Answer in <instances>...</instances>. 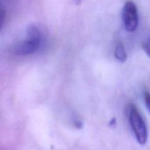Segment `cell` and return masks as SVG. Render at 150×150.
<instances>
[{"instance_id": "cell-4", "label": "cell", "mask_w": 150, "mask_h": 150, "mask_svg": "<svg viewBox=\"0 0 150 150\" xmlns=\"http://www.w3.org/2000/svg\"><path fill=\"white\" fill-rule=\"evenodd\" d=\"M114 55L117 59H118L121 62H124L127 59V54H126L124 45L121 41H118L116 43Z\"/></svg>"}, {"instance_id": "cell-2", "label": "cell", "mask_w": 150, "mask_h": 150, "mask_svg": "<svg viewBox=\"0 0 150 150\" xmlns=\"http://www.w3.org/2000/svg\"><path fill=\"white\" fill-rule=\"evenodd\" d=\"M129 121L136 140L140 144H145L147 141V129L142 114L135 105H132L130 107Z\"/></svg>"}, {"instance_id": "cell-5", "label": "cell", "mask_w": 150, "mask_h": 150, "mask_svg": "<svg viewBox=\"0 0 150 150\" xmlns=\"http://www.w3.org/2000/svg\"><path fill=\"white\" fill-rule=\"evenodd\" d=\"M5 11L4 10H3L2 8H0V31L1 30L3 27V25H4V20H5Z\"/></svg>"}, {"instance_id": "cell-6", "label": "cell", "mask_w": 150, "mask_h": 150, "mask_svg": "<svg viewBox=\"0 0 150 150\" xmlns=\"http://www.w3.org/2000/svg\"><path fill=\"white\" fill-rule=\"evenodd\" d=\"M144 100H145V103H146V108H148V110L149 109V100H150V97H149V94L148 92H145L144 93Z\"/></svg>"}, {"instance_id": "cell-3", "label": "cell", "mask_w": 150, "mask_h": 150, "mask_svg": "<svg viewBox=\"0 0 150 150\" xmlns=\"http://www.w3.org/2000/svg\"><path fill=\"white\" fill-rule=\"evenodd\" d=\"M123 21L127 32H134L139 24V14L136 4L131 0L125 2L123 8Z\"/></svg>"}, {"instance_id": "cell-1", "label": "cell", "mask_w": 150, "mask_h": 150, "mask_svg": "<svg viewBox=\"0 0 150 150\" xmlns=\"http://www.w3.org/2000/svg\"><path fill=\"white\" fill-rule=\"evenodd\" d=\"M40 42L41 33L40 29L35 25H30L27 29L26 40L16 46L15 53L19 56L33 54L38 49Z\"/></svg>"}, {"instance_id": "cell-7", "label": "cell", "mask_w": 150, "mask_h": 150, "mask_svg": "<svg viewBox=\"0 0 150 150\" xmlns=\"http://www.w3.org/2000/svg\"><path fill=\"white\" fill-rule=\"evenodd\" d=\"M144 49V51H146V53H147V54L149 55V42H144V46H143Z\"/></svg>"}, {"instance_id": "cell-8", "label": "cell", "mask_w": 150, "mask_h": 150, "mask_svg": "<svg viewBox=\"0 0 150 150\" xmlns=\"http://www.w3.org/2000/svg\"><path fill=\"white\" fill-rule=\"evenodd\" d=\"M73 1H74L76 4H79V3H81V0H73Z\"/></svg>"}]
</instances>
